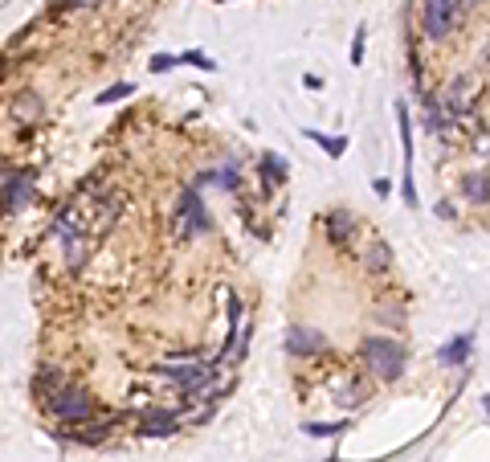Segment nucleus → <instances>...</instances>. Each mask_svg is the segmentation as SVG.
Instances as JSON below:
<instances>
[{"mask_svg":"<svg viewBox=\"0 0 490 462\" xmlns=\"http://www.w3.org/2000/svg\"><path fill=\"white\" fill-rule=\"evenodd\" d=\"M131 90H135L131 82H118V86H111V90H102V98H98V102H118V98L131 95Z\"/></svg>","mask_w":490,"mask_h":462,"instance_id":"18","label":"nucleus"},{"mask_svg":"<svg viewBox=\"0 0 490 462\" xmlns=\"http://www.w3.org/2000/svg\"><path fill=\"white\" fill-rule=\"evenodd\" d=\"M180 426V414H172V409H147L139 417V430L147 438H160V434H172Z\"/></svg>","mask_w":490,"mask_h":462,"instance_id":"6","label":"nucleus"},{"mask_svg":"<svg viewBox=\"0 0 490 462\" xmlns=\"http://www.w3.org/2000/svg\"><path fill=\"white\" fill-rule=\"evenodd\" d=\"M94 409V401H90V393L86 389H57L53 397H49V414L53 417H62V421H82V417H90Z\"/></svg>","mask_w":490,"mask_h":462,"instance_id":"4","label":"nucleus"},{"mask_svg":"<svg viewBox=\"0 0 490 462\" xmlns=\"http://www.w3.org/2000/svg\"><path fill=\"white\" fill-rule=\"evenodd\" d=\"M364 37H368V29H360V33H355V46H351V62H355V66L364 62Z\"/></svg>","mask_w":490,"mask_h":462,"instance_id":"19","label":"nucleus"},{"mask_svg":"<svg viewBox=\"0 0 490 462\" xmlns=\"http://www.w3.org/2000/svg\"><path fill=\"white\" fill-rule=\"evenodd\" d=\"M482 0H425V33L433 37V41H442L449 37L458 25L466 21L470 8H478Z\"/></svg>","mask_w":490,"mask_h":462,"instance_id":"1","label":"nucleus"},{"mask_svg":"<svg viewBox=\"0 0 490 462\" xmlns=\"http://www.w3.org/2000/svg\"><path fill=\"white\" fill-rule=\"evenodd\" d=\"M462 193H466V201H474V205H486V168L470 172L466 180H462Z\"/></svg>","mask_w":490,"mask_h":462,"instance_id":"11","label":"nucleus"},{"mask_svg":"<svg viewBox=\"0 0 490 462\" xmlns=\"http://www.w3.org/2000/svg\"><path fill=\"white\" fill-rule=\"evenodd\" d=\"M180 62H184V66H200V70H212V57H205L200 49H192V53H180V57H176V66H180Z\"/></svg>","mask_w":490,"mask_h":462,"instance_id":"17","label":"nucleus"},{"mask_svg":"<svg viewBox=\"0 0 490 462\" xmlns=\"http://www.w3.org/2000/svg\"><path fill=\"white\" fill-rule=\"evenodd\" d=\"M388 258H393V254H388V245L376 242L372 250H368V270H388Z\"/></svg>","mask_w":490,"mask_h":462,"instance_id":"15","label":"nucleus"},{"mask_svg":"<svg viewBox=\"0 0 490 462\" xmlns=\"http://www.w3.org/2000/svg\"><path fill=\"white\" fill-rule=\"evenodd\" d=\"M33 176H37L33 168H25L21 176H13V180L0 189V205H4V209H25L29 196H33Z\"/></svg>","mask_w":490,"mask_h":462,"instance_id":"5","label":"nucleus"},{"mask_svg":"<svg viewBox=\"0 0 490 462\" xmlns=\"http://www.w3.org/2000/svg\"><path fill=\"white\" fill-rule=\"evenodd\" d=\"M327 225H331V238H335V242H351V233H355V217L343 213V209L327 213Z\"/></svg>","mask_w":490,"mask_h":462,"instance_id":"10","label":"nucleus"},{"mask_svg":"<svg viewBox=\"0 0 490 462\" xmlns=\"http://www.w3.org/2000/svg\"><path fill=\"white\" fill-rule=\"evenodd\" d=\"M111 430H115V421H90V430H78L74 438H78V442H86V446H94V442H102V438H107Z\"/></svg>","mask_w":490,"mask_h":462,"instance_id":"13","label":"nucleus"},{"mask_svg":"<svg viewBox=\"0 0 490 462\" xmlns=\"http://www.w3.org/2000/svg\"><path fill=\"white\" fill-rule=\"evenodd\" d=\"M306 140H315L327 156H343V147H348V140H327L323 131H306Z\"/></svg>","mask_w":490,"mask_h":462,"instance_id":"14","label":"nucleus"},{"mask_svg":"<svg viewBox=\"0 0 490 462\" xmlns=\"http://www.w3.org/2000/svg\"><path fill=\"white\" fill-rule=\"evenodd\" d=\"M360 356H364V365L376 372V381H397L400 372H404V348H400L397 340H388V336L364 340Z\"/></svg>","mask_w":490,"mask_h":462,"instance_id":"2","label":"nucleus"},{"mask_svg":"<svg viewBox=\"0 0 490 462\" xmlns=\"http://www.w3.org/2000/svg\"><path fill=\"white\" fill-rule=\"evenodd\" d=\"M290 352L294 356H311V352H323L327 348V340L319 336V332H311V327H290Z\"/></svg>","mask_w":490,"mask_h":462,"instance_id":"7","label":"nucleus"},{"mask_svg":"<svg viewBox=\"0 0 490 462\" xmlns=\"http://www.w3.org/2000/svg\"><path fill=\"white\" fill-rule=\"evenodd\" d=\"M470 352H474V332H462L458 340H449L442 348V365H466Z\"/></svg>","mask_w":490,"mask_h":462,"instance_id":"8","label":"nucleus"},{"mask_svg":"<svg viewBox=\"0 0 490 462\" xmlns=\"http://www.w3.org/2000/svg\"><path fill=\"white\" fill-rule=\"evenodd\" d=\"M348 430V421H306L303 434H311V438H331V434H343Z\"/></svg>","mask_w":490,"mask_h":462,"instance_id":"12","label":"nucleus"},{"mask_svg":"<svg viewBox=\"0 0 490 462\" xmlns=\"http://www.w3.org/2000/svg\"><path fill=\"white\" fill-rule=\"evenodd\" d=\"M176 233H180V238H200V233H209V213H205V201H200L196 189H184V193H180Z\"/></svg>","mask_w":490,"mask_h":462,"instance_id":"3","label":"nucleus"},{"mask_svg":"<svg viewBox=\"0 0 490 462\" xmlns=\"http://www.w3.org/2000/svg\"><path fill=\"white\" fill-rule=\"evenodd\" d=\"M261 164H266V176L270 180H286V160L282 156H261Z\"/></svg>","mask_w":490,"mask_h":462,"instance_id":"16","label":"nucleus"},{"mask_svg":"<svg viewBox=\"0 0 490 462\" xmlns=\"http://www.w3.org/2000/svg\"><path fill=\"white\" fill-rule=\"evenodd\" d=\"M364 397H368V385H364V381H351V376H343V381H339V385H335V401H339V405H360V401H364Z\"/></svg>","mask_w":490,"mask_h":462,"instance_id":"9","label":"nucleus"},{"mask_svg":"<svg viewBox=\"0 0 490 462\" xmlns=\"http://www.w3.org/2000/svg\"><path fill=\"white\" fill-rule=\"evenodd\" d=\"M172 66H176V57H168V53H160V57H151V70H156V74L172 70Z\"/></svg>","mask_w":490,"mask_h":462,"instance_id":"20","label":"nucleus"}]
</instances>
